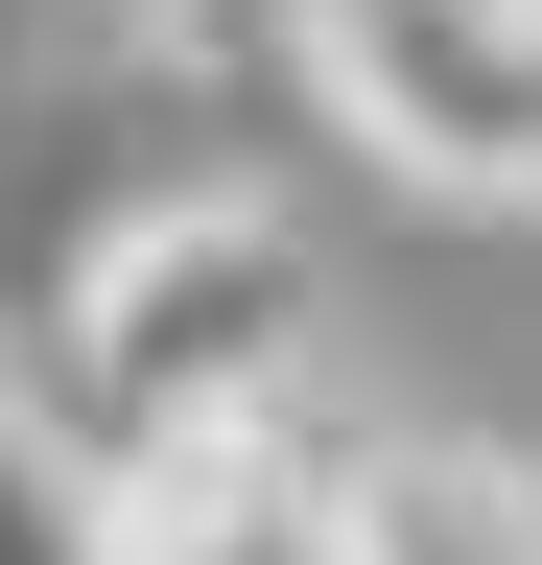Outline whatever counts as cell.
Segmentation results:
<instances>
[{
  "label": "cell",
  "mask_w": 542,
  "mask_h": 565,
  "mask_svg": "<svg viewBox=\"0 0 542 565\" xmlns=\"http://www.w3.org/2000/svg\"><path fill=\"white\" fill-rule=\"evenodd\" d=\"M284 71L425 212H542V0H284Z\"/></svg>",
  "instance_id": "2"
},
{
  "label": "cell",
  "mask_w": 542,
  "mask_h": 565,
  "mask_svg": "<svg viewBox=\"0 0 542 565\" xmlns=\"http://www.w3.org/2000/svg\"><path fill=\"white\" fill-rule=\"evenodd\" d=\"M307 377H330L307 212L284 189H118L95 236H72V282H47V330H24L0 401L118 494V471H166V448H236V424L307 401Z\"/></svg>",
  "instance_id": "1"
},
{
  "label": "cell",
  "mask_w": 542,
  "mask_h": 565,
  "mask_svg": "<svg viewBox=\"0 0 542 565\" xmlns=\"http://www.w3.org/2000/svg\"><path fill=\"white\" fill-rule=\"evenodd\" d=\"M330 565H542V471L471 424H378L330 471Z\"/></svg>",
  "instance_id": "3"
},
{
  "label": "cell",
  "mask_w": 542,
  "mask_h": 565,
  "mask_svg": "<svg viewBox=\"0 0 542 565\" xmlns=\"http://www.w3.org/2000/svg\"><path fill=\"white\" fill-rule=\"evenodd\" d=\"M166 47H213V71H284V0H142Z\"/></svg>",
  "instance_id": "5"
},
{
  "label": "cell",
  "mask_w": 542,
  "mask_h": 565,
  "mask_svg": "<svg viewBox=\"0 0 542 565\" xmlns=\"http://www.w3.org/2000/svg\"><path fill=\"white\" fill-rule=\"evenodd\" d=\"M0 565H118V494H95L72 448H47L24 401H0Z\"/></svg>",
  "instance_id": "4"
}]
</instances>
